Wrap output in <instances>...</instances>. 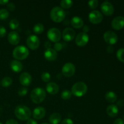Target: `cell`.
Listing matches in <instances>:
<instances>
[{
	"label": "cell",
	"mask_w": 124,
	"mask_h": 124,
	"mask_svg": "<svg viewBox=\"0 0 124 124\" xmlns=\"http://www.w3.org/2000/svg\"><path fill=\"white\" fill-rule=\"evenodd\" d=\"M6 33H7V31H6V28L2 25H0V38L5 36Z\"/></svg>",
	"instance_id": "36"
},
{
	"label": "cell",
	"mask_w": 124,
	"mask_h": 124,
	"mask_svg": "<svg viewBox=\"0 0 124 124\" xmlns=\"http://www.w3.org/2000/svg\"><path fill=\"white\" fill-rule=\"evenodd\" d=\"M45 47H46L47 49H48V48H51L50 42H48V41H46V42H45Z\"/></svg>",
	"instance_id": "45"
},
{
	"label": "cell",
	"mask_w": 124,
	"mask_h": 124,
	"mask_svg": "<svg viewBox=\"0 0 124 124\" xmlns=\"http://www.w3.org/2000/svg\"><path fill=\"white\" fill-rule=\"evenodd\" d=\"M46 97V92L43 88L37 87L31 91L30 98L31 101L35 104H40L44 101Z\"/></svg>",
	"instance_id": "2"
},
{
	"label": "cell",
	"mask_w": 124,
	"mask_h": 124,
	"mask_svg": "<svg viewBox=\"0 0 124 124\" xmlns=\"http://www.w3.org/2000/svg\"><path fill=\"white\" fill-rule=\"evenodd\" d=\"M66 16V13L62 8L60 7H54L50 11V18L53 21L59 23L64 20Z\"/></svg>",
	"instance_id": "3"
},
{
	"label": "cell",
	"mask_w": 124,
	"mask_h": 124,
	"mask_svg": "<svg viewBox=\"0 0 124 124\" xmlns=\"http://www.w3.org/2000/svg\"><path fill=\"white\" fill-rule=\"evenodd\" d=\"M8 3V0H0V4L5 5Z\"/></svg>",
	"instance_id": "46"
},
{
	"label": "cell",
	"mask_w": 124,
	"mask_h": 124,
	"mask_svg": "<svg viewBox=\"0 0 124 124\" xmlns=\"http://www.w3.org/2000/svg\"><path fill=\"white\" fill-rule=\"evenodd\" d=\"M113 50H114V48L111 46H108L107 48V52L110 53H112V52H113Z\"/></svg>",
	"instance_id": "43"
},
{
	"label": "cell",
	"mask_w": 124,
	"mask_h": 124,
	"mask_svg": "<svg viewBox=\"0 0 124 124\" xmlns=\"http://www.w3.org/2000/svg\"><path fill=\"white\" fill-rule=\"evenodd\" d=\"M61 124H73V121L71 119L67 118L63 120V121L61 122Z\"/></svg>",
	"instance_id": "38"
},
{
	"label": "cell",
	"mask_w": 124,
	"mask_h": 124,
	"mask_svg": "<svg viewBox=\"0 0 124 124\" xmlns=\"http://www.w3.org/2000/svg\"><path fill=\"white\" fill-rule=\"evenodd\" d=\"M89 41V36L87 33L81 32L78 34L75 39V42L79 46H84L88 43Z\"/></svg>",
	"instance_id": "12"
},
{
	"label": "cell",
	"mask_w": 124,
	"mask_h": 124,
	"mask_svg": "<svg viewBox=\"0 0 124 124\" xmlns=\"http://www.w3.org/2000/svg\"><path fill=\"white\" fill-rule=\"evenodd\" d=\"M105 99L110 103L115 102L117 100V95L115 92H112V91H109V92H107L105 95Z\"/></svg>",
	"instance_id": "24"
},
{
	"label": "cell",
	"mask_w": 124,
	"mask_h": 124,
	"mask_svg": "<svg viewBox=\"0 0 124 124\" xmlns=\"http://www.w3.org/2000/svg\"><path fill=\"white\" fill-rule=\"evenodd\" d=\"M10 67L12 71L15 73H19L23 70V64L18 60H13L10 62Z\"/></svg>",
	"instance_id": "21"
},
{
	"label": "cell",
	"mask_w": 124,
	"mask_h": 124,
	"mask_svg": "<svg viewBox=\"0 0 124 124\" xmlns=\"http://www.w3.org/2000/svg\"><path fill=\"white\" fill-rule=\"evenodd\" d=\"M98 0H91V1H88V6L91 8H94L98 6Z\"/></svg>",
	"instance_id": "34"
},
{
	"label": "cell",
	"mask_w": 124,
	"mask_h": 124,
	"mask_svg": "<svg viewBox=\"0 0 124 124\" xmlns=\"http://www.w3.org/2000/svg\"></svg>",
	"instance_id": "49"
},
{
	"label": "cell",
	"mask_w": 124,
	"mask_h": 124,
	"mask_svg": "<svg viewBox=\"0 0 124 124\" xmlns=\"http://www.w3.org/2000/svg\"><path fill=\"white\" fill-rule=\"evenodd\" d=\"M28 92V89L26 87H21L18 90V93L20 96H24L27 94Z\"/></svg>",
	"instance_id": "33"
},
{
	"label": "cell",
	"mask_w": 124,
	"mask_h": 124,
	"mask_svg": "<svg viewBox=\"0 0 124 124\" xmlns=\"http://www.w3.org/2000/svg\"><path fill=\"white\" fill-rule=\"evenodd\" d=\"M12 84V79L8 76L4 77L1 81V85L3 87H8Z\"/></svg>",
	"instance_id": "26"
},
{
	"label": "cell",
	"mask_w": 124,
	"mask_h": 124,
	"mask_svg": "<svg viewBox=\"0 0 124 124\" xmlns=\"http://www.w3.org/2000/svg\"><path fill=\"white\" fill-rule=\"evenodd\" d=\"M73 3V2L71 0H62L60 2V5L61 6V8H68L71 7Z\"/></svg>",
	"instance_id": "27"
},
{
	"label": "cell",
	"mask_w": 124,
	"mask_h": 124,
	"mask_svg": "<svg viewBox=\"0 0 124 124\" xmlns=\"http://www.w3.org/2000/svg\"><path fill=\"white\" fill-rule=\"evenodd\" d=\"M44 27L41 23H37L33 27V31L36 34H41L44 31Z\"/></svg>",
	"instance_id": "25"
},
{
	"label": "cell",
	"mask_w": 124,
	"mask_h": 124,
	"mask_svg": "<svg viewBox=\"0 0 124 124\" xmlns=\"http://www.w3.org/2000/svg\"><path fill=\"white\" fill-rule=\"evenodd\" d=\"M62 44L60 42H56L54 45V50L55 51H61L62 49Z\"/></svg>",
	"instance_id": "35"
},
{
	"label": "cell",
	"mask_w": 124,
	"mask_h": 124,
	"mask_svg": "<svg viewBox=\"0 0 124 124\" xmlns=\"http://www.w3.org/2000/svg\"><path fill=\"white\" fill-rule=\"evenodd\" d=\"M104 39L107 44L111 45L115 44L117 42L118 37L115 32L112 31H107L104 33Z\"/></svg>",
	"instance_id": "10"
},
{
	"label": "cell",
	"mask_w": 124,
	"mask_h": 124,
	"mask_svg": "<svg viewBox=\"0 0 124 124\" xmlns=\"http://www.w3.org/2000/svg\"><path fill=\"white\" fill-rule=\"evenodd\" d=\"M8 41L11 44L17 45L19 42L20 37L18 32L15 31H12L8 33Z\"/></svg>",
	"instance_id": "18"
},
{
	"label": "cell",
	"mask_w": 124,
	"mask_h": 124,
	"mask_svg": "<svg viewBox=\"0 0 124 124\" xmlns=\"http://www.w3.org/2000/svg\"><path fill=\"white\" fill-rule=\"evenodd\" d=\"M75 31L70 27H67L63 30L62 38L65 41H70L73 39L75 37Z\"/></svg>",
	"instance_id": "14"
},
{
	"label": "cell",
	"mask_w": 124,
	"mask_h": 124,
	"mask_svg": "<svg viewBox=\"0 0 124 124\" xmlns=\"http://www.w3.org/2000/svg\"><path fill=\"white\" fill-rule=\"evenodd\" d=\"M47 124V123H42V124Z\"/></svg>",
	"instance_id": "47"
},
{
	"label": "cell",
	"mask_w": 124,
	"mask_h": 124,
	"mask_svg": "<svg viewBox=\"0 0 124 124\" xmlns=\"http://www.w3.org/2000/svg\"><path fill=\"white\" fill-rule=\"evenodd\" d=\"M111 26L114 29L119 30L124 27V17L119 16L113 19L111 22Z\"/></svg>",
	"instance_id": "13"
},
{
	"label": "cell",
	"mask_w": 124,
	"mask_h": 124,
	"mask_svg": "<svg viewBox=\"0 0 124 124\" xmlns=\"http://www.w3.org/2000/svg\"><path fill=\"white\" fill-rule=\"evenodd\" d=\"M101 9L103 13L107 16H110L113 15L115 11V8L112 4L107 1H104L102 3L101 6Z\"/></svg>",
	"instance_id": "11"
},
{
	"label": "cell",
	"mask_w": 124,
	"mask_h": 124,
	"mask_svg": "<svg viewBox=\"0 0 124 124\" xmlns=\"http://www.w3.org/2000/svg\"><path fill=\"white\" fill-rule=\"evenodd\" d=\"M51 78V75L48 72H47V71H45V72H43L41 75V79H42V81L45 82H48V81L50 80Z\"/></svg>",
	"instance_id": "32"
},
{
	"label": "cell",
	"mask_w": 124,
	"mask_h": 124,
	"mask_svg": "<svg viewBox=\"0 0 124 124\" xmlns=\"http://www.w3.org/2000/svg\"><path fill=\"white\" fill-rule=\"evenodd\" d=\"M0 124H2V123H1V122H0Z\"/></svg>",
	"instance_id": "48"
},
{
	"label": "cell",
	"mask_w": 124,
	"mask_h": 124,
	"mask_svg": "<svg viewBox=\"0 0 124 124\" xmlns=\"http://www.w3.org/2000/svg\"><path fill=\"white\" fill-rule=\"evenodd\" d=\"M89 27L88 26V25H84L83 27V31L84 33H87V32H88V31H89Z\"/></svg>",
	"instance_id": "44"
},
{
	"label": "cell",
	"mask_w": 124,
	"mask_h": 124,
	"mask_svg": "<svg viewBox=\"0 0 124 124\" xmlns=\"http://www.w3.org/2000/svg\"><path fill=\"white\" fill-rule=\"evenodd\" d=\"M71 24L75 28L79 29L84 25V21L79 16H73L71 20Z\"/></svg>",
	"instance_id": "22"
},
{
	"label": "cell",
	"mask_w": 124,
	"mask_h": 124,
	"mask_svg": "<svg viewBox=\"0 0 124 124\" xmlns=\"http://www.w3.org/2000/svg\"><path fill=\"white\" fill-rule=\"evenodd\" d=\"M15 114L17 118L22 121H26L30 119L31 111L29 108L24 105H19L16 106L15 110Z\"/></svg>",
	"instance_id": "1"
},
{
	"label": "cell",
	"mask_w": 124,
	"mask_h": 124,
	"mask_svg": "<svg viewBox=\"0 0 124 124\" xmlns=\"http://www.w3.org/2000/svg\"><path fill=\"white\" fill-rule=\"evenodd\" d=\"M76 68L75 65L71 62H67L62 68V73L65 77H71L75 74Z\"/></svg>",
	"instance_id": "7"
},
{
	"label": "cell",
	"mask_w": 124,
	"mask_h": 124,
	"mask_svg": "<svg viewBox=\"0 0 124 124\" xmlns=\"http://www.w3.org/2000/svg\"><path fill=\"white\" fill-rule=\"evenodd\" d=\"M117 105H118L119 107H123L124 105V100H122V99H120V100H119L118 102H117Z\"/></svg>",
	"instance_id": "42"
},
{
	"label": "cell",
	"mask_w": 124,
	"mask_h": 124,
	"mask_svg": "<svg viewBox=\"0 0 124 124\" xmlns=\"http://www.w3.org/2000/svg\"><path fill=\"white\" fill-rule=\"evenodd\" d=\"M119 113V108L117 107V105H110L108 106L107 108V113L108 115L110 117H115Z\"/></svg>",
	"instance_id": "20"
},
{
	"label": "cell",
	"mask_w": 124,
	"mask_h": 124,
	"mask_svg": "<svg viewBox=\"0 0 124 124\" xmlns=\"http://www.w3.org/2000/svg\"><path fill=\"white\" fill-rule=\"evenodd\" d=\"M47 37L51 41L56 43L60 41L61 38V33L57 28H51L47 31Z\"/></svg>",
	"instance_id": "6"
},
{
	"label": "cell",
	"mask_w": 124,
	"mask_h": 124,
	"mask_svg": "<svg viewBox=\"0 0 124 124\" xmlns=\"http://www.w3.org/2000/svg\"><path fill=\"white\" fill-rule=\"evenodd\" d=\"M6 124H18V122H17L16 120L11 119L7 120V121H6Z\"/></svg>",
	"instance_id": "39"
},
{
	"label": "cell",
	"mask_w": 124,
	"mask_h": 124,
	"mask_svg": "<svg viewBox=\"0 0 124 124\" xmlns=\"http://www.w3.org/2000/svg\"><path fill=\"white\" fill-rule=\"evenodd\" d=\"M87 92V85L84 82H78L73 85L71 93L77 97H81Z\"/></svg>",
	"instance_id": "4"
},
{
	"label": "cell",
	"mask_w": 124,
	"mask_h": 124,
	"mask_svg": "<svg viewBox=\"0 0 124 124\" xmlns=\"http://www.w3.org/2000/svg\"><path fill=\"white\" fill-rule=\"evenodd\" d=\"M116 56L117 58L120 61L124 62V48H119L117 51L116 53Z\"/></svg>",
	"instance_id": "28"
},
{
	"label": "cell",
	"mask_w": 124,
	"mask_h": 124,
	"mask_svg": "<svg viewBox=\"0 0 124 124\" xmlns=\"http://www.w3.org/2000/svg\"><path fill=\"white\" fill-rule=\"evenodd\" d=\"M90 21L93 24H99L102 21L103 15L98 10H92L90 12L88 15Z\"/></svg>",
	"instance_id": "9"
},
{
	"label": "cell",
	"mask_w": 124,
	"mask_h": 124,
	"mask_svg": "<svg viewBox=\"0 0 124 124\" xmlns=\"http://www.w3.org/2000/svg\"><path fill=\"white\" fill-rule=\"evenodd\" d=\"M27 124H38V123L35 119H29V120H27Z\"/></svg>",
	"instance_id": "41"
},
{
	"label": "cell",
	"mask_w": 124,
	"mask_h": 124,
	"mask_svg": "<svg viewBox=\"0 0 124 124\" xmlns=\"http://www.w3.org/2000/svg\"><path fill=\"white\" fill-rule=\"evenodd\" d=\"M61 115L58 113H54L49 117V122L51 124H59L61 121Z\"/></svg>",
	"instance_id": "23"
},
{
	"label": "cell",
	"mask_w": 124,
	"mask_h": 124,
	"mask_svg": "<svg viewBox=\"0 0 124 124\" xmlns=\"http://www.w3.org/2000/svg\"><path fill=\"white\" fill-rule=\"evenodd\" d=\"M31 76L27 72L23 73L19 76V82L24 86H29L31 84Z\"/></svg>",
	"instance_id": "15"
},
{
	"label": "cell",
	"mask_w": 124,
	"mask_h": 124,
	"mask_svg": "<svg viewBox=\"0 0 124 124\" xmlns=\"http://www.w3.org/2000/svg\"><path fill=\"white\" fill-rule=\"evenodd\" d=\"M46 113V109L42 107H38L35 108L33 112V116L35 119L39 120L43 118Z\"/></svg>",
	"instance_id": "16"
},
{
	"label": "cell",
	"mask_w": 124,
	"mask_h": 124,
	"mask_svg": "<svg viewBox=\"0 0 124 124\" xmlns=\"http://www.w3.org/2000/svg\"><path fill=\"white\" fill-rule=\"evenodd\" d=\"M9 16V13L7 10L5 8H2L0 10V19L4 20V19H7Z\"/></svg>",
	"instance_id": "31"
},
{
	"label": "cell",
	"mask_w": 124,
	"mask_h": 124,
	"mask_svg": "<svg viewBox=\"0 0 124 124\" xmlns=\"http://www.w3.org/2000/svg\"><path fill=\"white\" fill-rule=\"evenodd\" d=\"M7 7L9 10L13 11L15 10L16 6L15 5V4L12 3V2H8L7 4Z\"/></svg>",
	"instance_id": "37"
},
{
	"label": "cell",
	"mask_w": 124,
	"mask_h": 124,
	"mask_svg": "<svg viewBox=\"0 0 124 124\" xmlns=\"http://www.w3.org/2000/svg\"><path fill=\"white\" fill-rule=\"evenodd\" d=\"M44 57L47 60L49 61H53L56 59L57 57H58V54H57L56 51L54 50L53 48H48L45 51Z\"/></svg>",
	"instance_id": "17"
},
{
	"label": "cell",
	"mask_w": 124,
	"mask_h": 124,
	"mask_svg": "<svg viewBox=\"0 0 124 124\" xmlns=\"http://www.w3.org/2000/svg\"><path fill=\"white\" fill-rule=\"evenodd\" d=\"M19 23L16 19H12L9 23V27L11 29H16L19 27Z\"/></svg>",
	"instance_id": "30"
},
{
	"label": "cell",
	"mask_w": 124,
	"mask_h": 124,
	"mask_svg": "<svg viewBox=\"0 0 124 124\" xmlns=\"http://www.w3.org/2000/svg\"><path fill=\"white\" fill-rule=\"evenodd\" d=\"M27 45L31 50H36L39 46V39L36 35H31L28 36L27 39Z\"/></svg>",
	"instance_id": "8"
},
{
	"label": "cell",
	"mask_w": 124,
	"mask_h": 124,
	"mask_svg": "<svg viewBox=\"0 0 124 124\" xmlns=\"http://www.w3.org/2000/svg\"><path fill=\"white\" fill-rule=\"evenodd\" d=\"M29 51L24 46H18L13 51V56L18 60H23L29 56Z\"/></svg>",
	"instance_id": "5"
},
{
	"label": "cell",
	"mask_w": 124,
	"mask_h": 124,
	"mask_svg": "<svg viewBox=\"0 0 124 124\" xmlns=\"http://www.w3.org/2000/svg\"><path fill=\"white\" fill-rule=\"evenodd\" d=\"M59 85L55 82H48L46 85V90L51 94H55L59 92Z\"/></svg>",
	"instance_id": "19"
},
{
	"label": "cell",
	"mask_w": 124,
	"mask_h": 124,
	"mask_svg": "<svg viewBox=\"0 0 124 124\" xmlns=\"http://www.w3.org/2000/svg\"><path fill=\"white\" fill-rule=\"evenodd\" d=\"M71 92L69 90H65L61 93V98L64 100L69 99L71 97Z\"/></svg>",
	"instance_id": "29"
},
{
	"label": "cell",
	"mask_w": 124,
	"mask_h": 124,
	"mask_svg": "<svg viewBox=\"0 0 124 124\" xmlns=\"http://www.w3.org/2000/svg\"><path fill=\"white\" fill-rule=\"evenodd\" d=\"M113 124H124V121L122 119L118 118L115 120V122H113Z\"/></svg>",
	"instance_id": "40"
}]
</instances>
